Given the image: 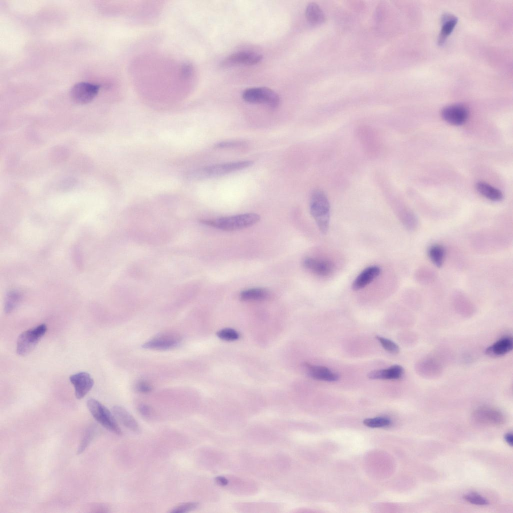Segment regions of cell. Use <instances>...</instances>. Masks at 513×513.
<instances>
[{"instance_id": "6da1fadb", "label": "cell", "mask_w": 513, "mask_h": 513, "mask_svg": "<svg viewBox=\"0 0 513 513\" xmlns=\"http://www.w3.org/2000/svg\"><path fill=\"white\" fill-rule=\"evenodd\" d=\"M310 213L323 233L328 232L330 216V205L325 193L318 189L313 191L310 201Z\"/></svg>"}, {"instance_id": "7a4b0ae2", "label": "cell", "mask_w": 513, "mask_h": 513, "mask_svg": "<svg viewBox=\"0 0 513 513\" xmlns=\"http://www.w3.org/2000/svg\"><path fill=\"white\" fill-rule=\"evenodd\" d=\"M260 218L256 213H246L205 220L202 223L223 230L234 231L250 227L259 221Z\"/></svg>"}, {"instance_id": "3957f363", "label": "cell", "mask_w": 513, "mask_h": 513, "mask_svg": "<svg viewBox=\"0 0 513 513\" xmlns=\"http://www.w3.org/2000/svg\"><path fill=\"white\" fill-rule=\"evenodd\" d=\"M253 164L251 160H243L217 164L196 170L188 174L191 179H204L221 176L250 167Z\"/></svg>"}, {"instance_id": "277c9868", "label": "cell", "mask_w": 513, "mask_h": 513, "mask_svg": "<svg viewBox=\"0 0 513 513\" xmlns=\"http://www.w3.org/2000/svg\"><path fill=\"white\" fill-rule=\"evenodd\" d=\"M87 405L93 417L102 426L115 433L121 434L113 414L105 406L93 398L87 400Z\"/></svg>"}, {"instance_id": "5b68a950", "label": "cell", "mask_w": 513, "mask_h": 513, "mask_svg": "<svg viewBox=\"0 0 513 513\" xmlns=\"http://www.w3.org/2000/svg\"><path fill=\"white\" fill-rule=\"evenodd\" d=\"M242 98L246 102L265 104L271 108H276L280 103L279 95L272 89L257 87L249 88L242 93Z\"/></svg>"}, {"instance_id": "8992f818", "label": "cell", "mask_w": 513, "mask_h": 513, "mask_svg": "<svg viewBox=\"0 0 513 513\" xmlns=\"http://www.w3.org/2000/svg\"><path fill=\"white\" fill-rule=\"evenodd\" d=\"M47 330L45 324L25 332L20 335L17 343V352L20 356L29 354L36 346Z\"/></svg>"}, {"instance_id": "52a82bcc", "label": "cell", "mask_w": 513, "mask_h": 513, "mask_svg": "<svg viewBox=\"0 0 513 513\" xmlns=\"http://www.w3.org/2000/svg\"><path fill=\"white\" fill-rule=\"evenodd\" d=\"M181 341V336L174 332H164L154 336L145 342L142 347L155 350H166L173 348Z\"/></svg>"}, {"instance_id": "ba28073f", "label": "cell", "mask_w": 513, "mask_h": 513, "mask_svg": "<svg viewBox=\"0 0 513 513\" xmlns=\"http://www.w3.org/2000/svg\"><path fill=\"white\" fill-rule=\"evenodd\" d=\"M99 90L98 85L88 83L79 82L71 88L70 95L72 99L78 104L90 102L97 95Z\"/></svg>"}, {"instance_id": "9c48e42d", "label": "cell", "mask_w": 513, "mask_h": 513, "mask_svg": "<svg viewBox=\"0 0 513 513\" xmlns=\"http://www.w3.org/2000/svg\"><path fill=\"white\" fill-rule=\"evenodd\" d=\"M263 56L255 52L242 51L233 53L224 58L221 63L222 67L236 65H253L259 63Z\"/></svg>"}, {"instance_id": "30bf717a", "label": "cell", "mask_w": 513, "mask_h": 513, "mask_svg": "<svg viewBox=\"0 0 513 513\" xmlns=\"http://www.w3.org/2000/svg\"><path fill=\"white\" fill-rule=\"evenodd\" d=\"M472 418L475 422L485 425H499L502 424L504 421L501 412L487 407L476 409L473 412Z\"/></svg>"}, {"instance_id": "8fae6325", "label": "cell", "mask_w": 513, "mask_h": 513, "mask_svg": "<svg viewBox=\"0 0 513 513\" xmlns=\"http://www.w3.org/2000/svg\"><path fill=\"white\" fill-rule=\"evenodd\" d=\"M443 119L453 125H460L467 119L468 111L461 104H452L444 107L441 111Z\"/></svg>"}, {"instance_id": "7c38bea8", "label": "cell", "mask_w": 513, "mask_h": 513, "mask_svg": "<svg viewBox=\"0 0 513 513\" xmlns=\"http://www.w3.org/2000/svg\"><path fill=\"white\" fill-rule=\"evenodd\" d=\"M69 379L74 387L76 397L79 399L83 398L89 392L94 383L90 375L85 372L73 374Z\"/></svg>"}, {"instance_id": "4fadbf2b", "label": "cell", "mask_w": 513, "mask_h": 513, "mask_svg": "<svg viewBox=\"0 0 513 513\" xmlns=\"http://www.w3.org/2000/svg\"><path fill=\"white\" fill-rule=\"evenodd\" d=\"M303 264L306 269L321 277L328 276L334 268L333 264L329 261L310 257L305 258Z\"/></svg>"}, {"instance_id": "5bb4252c", "label": "cell", "mask_w": 513, "mask_h": 513, "mask_svg": "<svg viewBox=\"0 0 513 513\" xmlns=\"http://www.w3.org/2000/svg\"><path fill=\"white\" fill-rule=\"evenodd\" d=\"M304 366L308 375L314 379L328 382L337 381L339 379L338 374L332 372L326 367L305 363Z\"/></svg>"}, {"instance_id": "9a60e30c", "label": "cell", "mask_w": 513, "mask_h": 513, "mask_svg": "<svg viewBox=\"0 0 513 513\" xmlns=\"http://www.w3.org/2000/svg\"><path fill=\"white\" fill-rule=\"evenodd\" d=\"M381 269L377 266H372L365 269L354 280L352 288L354 291L360 290L371 283L380 275Z\"/></svg>"}, {"instance_id": "2e32d148", "label": "cell", "mask_w": 513, "mask_h": 513, "mask_svg": "<svg viewBox=\"0 0 513 513\" xmlns=\"http://www.w3.org/2000/svg\"><path fill=\"white\" fill-rule=\"evenodd\" d=\"M512 347V338L509 336H505L488 346L485 350V353L490 357H500L509 352Z\"/></svg>"}, {"instance_id": "e0dca14e", "label": "cell", "mask_w": 513, "mask_h": 513, "mask_svg": "<svg viewBox=\"0 0 513 513\" xmlns=\"http://www.w3.org/2000/svg\"><path fill=\"white\" fill-rule=\"evenodd\" d=\"M403 374V368L399 365H394L387 369L372 371L367 376L371 379H398Z\"/></svg>"}, {"instance_id": "ac0fdd59", "label": "cell", "mask_w": 513, "mask_h": 513, "mask_svg": "<svg viewBox=\"0 0 513 513\" xmlns=\"http://www.w3.org/2000/svg\"><path fill=\"white\" fill-rule=\"evenodd\" d=\"M112 412L114 416L125 427L134 431H139V425L135 419L125 408L119 406L113 407Z\"/></svg>"}, {"instance_id": "d6986e66", "label": "cell", "mask_w": 513, "mask_h": 513, "mask_svg": "<svg viewBox=\"0 0 513 513\" xmlns=\"http://www.w3.org/2000/svg\"><path fill=\"white\" fill-rule=\"evenodd\" d=\"M442 26L440 31L438 43L442 45L450 35L457 23V18L451 15L446 14L442 19Z\"/></svg>"}, {"instance_id": "ffe728a7", "label": "cell", "mask_w": 513, "mask_h": 513, "mask_svg": "<svg viewBox=\"0 0 513 513\" xmlns=\"http://www.w3.org/2000/svg\"><path fill=\"white\" fill-rule=\"evenodd\" d=\"M477 191L483 197L494 201H498L503 198L502 192L498 189L484 182H478L475 185Z\"/></svg>"}, {"instance_id": "44dd1931", "label": "cell", "mask_w": 513, "mask_h": 513, "mask_svg": "<svg viewBox=\"0 0 513 513\" xmlns=\"http://www.w3.org/2000/svg\"><path fill=\"white\" fill-rule=\"evenodd\" d=\"M269 296L267 290L262 288H254L241 291L239 295L242 301H261L266 299Z\"/></svg>"}, {"instance_id": "7402d4cb", "label": "cell", "mask_w": 513, "mask_h": 513, "mask_svg": "<svg viewBox=\"0 0 513 513\" xmlns=\"http://www.w3.org/2000/svg\"><path fill=\"white\" fill-rule=\"evenodd\" d=\"M305 13L307 19L312 24H322L325 21V16L323 11L315 3H311L308 5Z\"/></svg>"}, {"instance_id": "603a6c76", "label": "cell", "mask_w": 513, "mask_h": 513, "mask_svg": "<svg viewBox=\"0 0 513 513\" xmlns=\"http://www.w3.org/2000/svg\"><path fill=\"white\" fill-rule=\"evenodd\" d=\"M428 254L429 259L436 267H442L445 257V250L443 245L437 243L431 245L428 248Z\"/></svg>"}, {"instance_id": "cb8c5ba5", "label": "cell", "mask_w": 513, "mask_h": 513, "mask_svg": "<svg viewBox=\"0 0 513 513\" xmlns=\"http://www.w3.org/2000/svg\"><path fill=\"white\" fill-rule=\"evenodd\" d=\"M376 338L383 348L389 353L396 354L399 352V346L392 340L379 336H376Z\"/></svg>"}, {"instance_id": "d4e9b609", "label": "cell", "mask_w": 513, "mask_h": 513, "mask_svg": "<svg viewBox=\"0 0 513 513\" xmlns=\"http://www.w3.org/2000/svg\"><path fill=\"white\" fill-rule=\"evenodd\" d=\"M363 423L368 427L376 428L388 426L391 421L385 417H376L366 419L363 421Z\"/></svg>"}, {"instance_id": "484cf974", "label": "cell", "mask_w": 513, "mask_h": 513, "mask_svg": "<svg viewBox=\"0 0 513 513\" xmlns=\"http://www.w3.org/2000/svg\"><path fill=\"white\" fill-rule=\"evenodd\" d=\"M216 335L220 339L228 341H234L239 338L238 333L231 328L221 329L217 332Z\"/></svg>"}, {"instance_id": "4316f807", "label": "cell", "mask_w": 513, "mask_h": 513, "mask_svg": "<svg viewBox=\"0 0 513 513\" xmlns=\"http://www.w3.org/2000/svg\"><path fill=\"white\" fill-rule=\"evenodd\" d=\"M463 498L467 501L475 505H485L488 504L485 498L477 493H467L463 496Z\"/></svg>"}, {"instance_id": "83f0119b", "label": "cell", "mask_w": 513, "mask_h": 513, "mask_svg": "<svg viewBox=\"0 0 513 513\" xmlns=\"http://www.w3.org/2000/svg\"><path fill=\"white\" fill-rule=\"evenodd\" d=\"M94 435V428L90 427L86 430L84 436L78 448V453H81L88 446Z\"/></svg>"}, {"instance_id": "f1b7e54d", "label": "cell", "mask_w": 513, "mask_h": 513, "mask_svg": "<svg viewBox=\"0 0 513 513\" xmlns=\"http://www.w3.org/2000/svg\"><path fill=\"white\" fill-rule=\"evenodd\" d=\"M198 503L196 502H189L180 504L170 511L172 513H183L188 512L196 508Z\"/></svg>"}, {"instance_id": "f546056e", "label": "cell", "mask_w": 513, "mask_h": 513, "mask_svg": "<svg viewBox=\"0 0 513 513\" xmlns=\"http://www.w3.org/2000/svg\"><path fill=\"white\" fill-rule=\"evenodd\" d=\"M19 301V296L17 294H10L6 302L5 312L8 313L11 312L17 306Z\"/></svg>"}, {"instance_id": "4dcf8cb0", "label": "cell", "mask_w": 513, "mask_h": 513, "mask_svg": "<svg viewBox=\"0 0 513 513\" xmlns=\"http://www.w3.org/2000/svg\"><path fill=\"white\" fill-rule=\"evenodd\" d=\"M245 143L240 141H224L216 144L215 147L216 148H232L242 147Z\"/></svg>"}, {"instance_id": "1f68e13d", "label": "cell", "mask_w": 513, "mask_h": 513, "mask_svg": "<svg viewBox=\"0 0 513 513\" xmlns=\"http://www.w3.org/2000/svg\"><path fill=\"white\" fill-rule=\"evenodd\" d=\"M135 389L137 391L142 393H147L152 390L151 384L145 380H140L135 385Z\"/></svg>"}, {"instance_id": "d6a6232c", "label": "cell", "mask_w": 513, "mask_h": 513, "mask_svg": "<svg viewBox=\"0 0 513 513\" xmlns=\"http://www.w3.org/2000/svg\"><path fill=\"white\" fill-rule=\"evenodd\" d=\"M138 410L142 415L145 416H149L151 413L150 407L145 404H140L138 406Z\"/></svg>"}, {"instance_id": "836d02e7", "label": "cell", "mask_w": 513, "mask_h": 513, "mask_svg": "<svg viewBox=\"0 0 513 513\" xmlns=\"http://www.w3.org/2000/svg\"><path fill=\"white\" fill-rule=\"evenodd\" d=\"M215 481L220 485H226L228 483V480L222 476H217L215 478Z\"/></svg>"}, {"instance_id": "e575fe53", "label": "cell", "mask_w": 513, "mask_h": 513, "mask_svg": "<svg viewBox=\"0 0 513 513\" xmlns=\"http://www.w3.org/2000/svg\"><path fill=\"white\" fill-rule=\"evenodd\" d=\"M504 440L507 444L512 446V435L511 433H507L504 436Z\"/></svg>"}]
</instances>
